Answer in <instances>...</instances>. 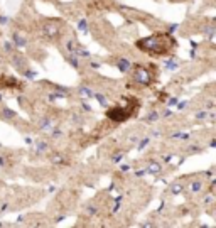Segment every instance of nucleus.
Returning a JSON list of instances; mask_svg holds the SVG:
<instances>
[{
    "label": "nucleus",
    "mask_w": 216,
    "mask_h": 228,
    "mask_svg": "<svg viewBox=\"0 0 216 228\" xmlns=\"http://www.w3.org/2000/svg\"><path fill=\"white\" fill-rule=\"evenodd\" d=\"M137 44V47L140 51L147 52V54L152 56H165L169 54L176 47V41L171 34H154L150 37H145V39H140Z\"/></svg>",
    "instance_id": "f257e3e1"
},
{
    "label": "nucleus",
    "mask_w": 216,
    "mask_h": 228,
    "mask_svg": "<svg viewBox=\"0 0 216 228\" xmlns=\"http://www.w3.org/2000/svg\"><path fill=\"white\" fill-rule=\"evenodd\" d=\"M137 106H138V102H134V100H130L128 102V106H115L111 108L110 112H106V117L110 118L111 122L115 123H120V122H125L128 117L134 115V112H137Z\"/></svg>",
    "instance_id": "f03ea898"
},
{
    "label": "nucleus",
    "mask_w": 216,
    "mask_h": 228,
    "mask_svg": "<svg viewBox=\"0 0 216 228\" xmlns=\"http://www.w3.org/2000/svg\"><path fill=\"white\" fill-rule=\"evenodd\" d=\"M155 79V76L152 75V69H149L147 66L142 64H135L134 68V81L140 86H150Z\"/></svg>",
    "instance_id": "7ed1b4c3"
},
{
    "label": "nucleus",
    "mask_w": 216,
    "mask_h": 228,
    "mask_svg": "<svg viewBox=\"0 0 216 228\" xmlns=\"http://www.w3.org/2000/svg\"><path fill=\"white\" fill-rule=\"evenodd\" d=\"M0 85L5 88H20V81L12 76H0Z\"/></svg>",
    "instance_id": "20e7f679"
},
{
    "label": "nucleus",
    "mask_w": 216,
    "mask_h": 228,
    "mask_svg": "<svg viewBox=\"0 0 216 228\" xmlns=\"http://www.w3.org/2000/svg\"><path fill=\"white\" fill-rule=\"evenodd\" d=\"M44 34L52 39V37H56V35L59 34V29L56 27V25H52V24H47L46 27H44Z\"/></svg>",
    "instance_id": "39448f33"
},
{
    "label": "nucleus",
    "mask_w": 216,
    "mask_h": 228,
    "mask_svg": "<svg viewBox=\"0 0 216 228\" xmlns=\"http://www.w3.org/2000/svg\"><path fill=\"white\" fill-rule=\"evenodd\" d=\"M12 39H14V44H15V46H19V47H24L25 44H27V41L24 39L19 32H14V34H12Z\"/></svg>",
    "instance_id": "423d86ee"
},
{
    "label": "nucleus",
    "mask_w": 216,
    "mask_h": 228,
    "mask_svg": "<svg viewBox=\"0 0 216 228\" xmlns=\"http://www.w3.org/2000/svg\"><path fill=\"white\" fill-rule=\"evenodd\" d=\"M66 61L71 64V66L75 68V69H78L79 68V61H78V56L75 54V52H71V54H68L66 56Z\"/></svg>",
    "instance_id": "0eeeda50"
},
{
    "label": "nucleus",
    "mask_w": 216,
    "mask_h": 228,
    "mask_svg": "<svg viewBox=\"0 0 216 228\" xmlns=\"http://www.w3.org/2000/svg\"><path fill=\"white\" fill-rule=\"evenodd\" d=\"M132 68V64H130V61L128 59H125V58H122L120 61H118V69L122 71V73H127V71Z\"/></svg>",
    "instance_id": "6e6552de"
},
{
    "label": "nucleus",
    "mask_w": 216,
    "mask_h": 228,
    "mask_svg": "<svg viewBox=\"0 0 216 228\" xmlns=\"http://www.w3.org/2000/svg\"><path fill=\"white\" fill-rule=\"evenodd\" d=\"M161 169H162V164H159V162H150L149 167L145 169V173H152V174H155V173H161Z\"/></svg>",
    "instance_id": "1a4fd4ad"
},
{
    "label": "nucleus",
    "mask_w": 216,
    "mask_h": 228,
    "mask_svg": "<svg viewBox=\"0 0 216 228\" xmlns=\"http://www.w3.org/2000/svg\"><path fill=\"white\" fill-rule=\"evenodd\" d=\"M0 115H2V118H5V120H12V118L15 117V112L10 110V108H2Z\"/></svg>",
    "instance_id": "9d476101"
},
{
    "label": "nucleus",
    "mask_w": 216,
    "mask_h": 228,
    "mask_svg": "<svg viewBox=\"0 0 216 228\" xmlns=\"http://www.w3.org/2000/svg\"><path fill=\"white\" fill-rule=\"evenodd\" d=\"M93 98L98 100V103L103 106V108H106V106H108V100H106V96H105L103 93H93Z\"/></svg>",
    "instance_id": "9b49d317"
},
{
    "label": "nucleus",
    "mask_w": 216,
    "mask_h": 228,
    "mask_svg": "<svg viewBox=\"0 0 216 228\" xmlns=\"http://www.w3.org/2000/svg\"><path fill=\"white\" fill-rule=\"evenodd\" d=\"M79 93H81V96H85V98H93V90H90V88L85 86V85L79 86Z\"/></svg>",
    "instance_id": "f8f14e48"
},
{
    "label": "nucleus",
    "mask_w": 216,
    "mask_h": 228,
    "mask_svg": "<svg viewBox=\"0 0 216 228\" xmlns=\"http://www.w3.org/2000/svg\"><path fill=\"white\" fill-rule=\"evenodd\" d=\"M12 61H14V64H15L20 71H24V59H22V56L20 54H14V59H12Z\"/></svg>",
    "instance_id": "ddd939ff"
},
{
    "label": "nucleus",
    "mask_w": 216,
    "mask_h": 228,
    "mask_svg": "<svg viewBox=\"0 0 216 228\" xmlns=\"http://www.w3.org/2000/svg\"><path fill=\"white\" fill-rule=\"evenodd\" d=\"M201 188H203V181H193L189 184V191H193V193L201 191Z\"/></svg>",
    "instance_id": "4468645a"
},
{
    "label": "nucleus",
    "mask_w": 216,
    "mask_h": 228,
    "mask_svg": "<svg viewBox=\"0 0 216 228\" xmlns=\"http://www.w3.org/2000/svg\"><path fill=\"white\" fill-rule=\"evenodd\" d=\"M39 127L42 130H47V129H52V122L51 120H49V118H42V120H41L39 122Z\"/></svg>",
    "instance_id": "2eb2a0df"
},
{
    "label": "nucleus",
    "mask_w": 216,
    "mask_h": 228,
    "mask_svg": "<svg viewBox=\"0 0 216 228\" xmlns=\"http://www.w3.org/2000/svg\"><path fill=\"white\" fill-rule=\"evenodd\" d=\"M157 118H159V113H157V112H150V113H149V115H147V117H145V122L152 123V122H155Z\"/></svg>",
    "instance_id": "dca6fc26"
},
{
    "label": "nucleus",
    "mask_w": 216,
    "mask_h": 228,
    "mask_svg": "<svg viewBox=\"0 0 216 228\" xmlns=\"http://www.w3.org/2000/svg\"><path fill=\"white\" fill-rule=\"evenodd\" d=\"M52 162H54V164H59V166H64V164H66V159H64L63 156L56 154L54 157H52Z\"/></svg>",
    "instance_id": "f3484780"
},
{
    "label": "nucleus",
    "mask_w": 216,
    "mask_h": 228,
    "mask_svg": "<svg viewBox=\"0 0 216 228\" xmlns=\"http://www.w3.org/2000/svg\"><path fill=\"white\" fill-rule=\"evenodd\" d=\"M165 68H167V69H171V71H174V69H177V63L174 61V59H169V61L165 63Z\"/></svg>",
    "instance_id": "a211bd4d"
},
{
    "label": "nucleus",
    "mask_w": 216,
    "mask_h": 228,
    "mask_svg": "<svg viewBox=\"0 0 216 228\" xmlns=\"http://www.w3.org/2000/svg\"><path fill=\"white\" fill-rule=\"evenodd\" d=\"M147 146H149V137H145V139H144V140L140 142V146H138V150H144V149H145Z\"/></svg>",
    "instance_id": "6ab92c4d"
},
{
    "label": "nucleus",
    "mask_w": 216,
    "mask_h": 228,
    "mask_svg": "<svg viewBox=\"0 0 216 228\" xmlns=\"http://www.w3.org/2000/svg\"><path fill=\"white\" fill-rule=\"evenodd\" d=\"M46 149H47V144H46V142H37V150H39V152H44Z\"/></svg>",
    "instance_id": "aec40b11"
},
{
    "label": "nucleus",
    "mask_w": 216,
    "mask_h": 228,
    "mask_svg": "<svg viewBox=\"0 0 216 228\" xmlns=\"http://www.w3.org/2000/svg\"><path fill=\"white\" fill-rule=\"evenodd\" d=\"M181 189H182L181 184H174L172 188H171V191H172L174 194H179V193H181Z\"/></svg>",
    "instance_id": "412c9836"
},
{
    "label": "nucleus",
    "mask_w": 216,
    "mask_h": 228,
    "mask_svg": "<svg viewBox=\"0 0 216 228\" xmlns=\"http://www.w3.org/2000/svg\"><path fill=\"white\" fill-rule=\"evenodd\" d=\"M24 75H25V78H35V71H31V69H24Z\"/></svg>",
    "instance_id": "4be33fe9"
},
{
    "label": "nucleus",
    "mask_w": 216,
    "mask_h": 228,
    "mask_svg": "<svg viewBox=\"0 0 216 228\" xmlns=\"http://www.w3.org/2000/svg\"><path fill=\"white\" fill-rule=\"evenodd\" d=\"M78 27L81 29V31H86V27H88V24H86V20H79V24H78Z\"/></svg>",
    "instance_id": "5701e85b"
},
{
    "label": "nucleus",
    "mask_w": 216,
    "mask_h": 228,
    "mask_svg": "<svg viewBox=\"0 0 216 228\" xmlns=\"http://www.w3.org/2000/svg\"><path fill=\"white\" fill-rule=\"evenodd\" d=\"M81 108H83L85 112H91V106L88 105V103H81Z\"/></svg>",
    "instance_id": "b1692460"
},
{
    "label": "nucleus",
    "mask_w": 216,
    "mask_h": 228,
    "mask_svg": "<svg viewBox=\"0 0 216 228\" xmlns=\"http://www.w3.org/2000/svg\"><path fill=\"white\" fill-rule=\"evenodd\" d=\"M4 47H5V51H8V52H10L12 49H14V47H12V42H5V44H4Z\"/></svg>",
    "instance_id": "393cba45"
},
{
    "label": "nucleus",
    "mask_w": 216,
    "mask_h": 228,
    "mask_svg": "<svg viewBox=\"0 0 216 228\" xmlns=\"http://www.w3.org/2000/svg\"><path fill=\"white\" fill-rule=\"evenodd\" d=\"M122 157H123V154H120V152H118V154H115V156H113V161H115V162H118V161H120Z\"/></svg>",
    "instance_id": "a878e982"
},
{
    "label": "nucleus",
    "mask_w": 216,
    "mask_h": 228,
    "mask_svg": "<svg viewBox=\"0 0 216 228\" xmlns=\"http://www.w3.org/2000/svg\"><path fill=\"white\" fill-rule=\"evenodd\" d=\"M177 102H179V100H177V96H176V98H174V96H172V98H169V105H171V106H172V105H176Z\"/></svg>",
    "instance_id": "bb28decb"
},
{
    "label": "nucleus",
    "mask_w": 216,
    "mask_h": 228,
    "mask_svg": "<svg viewBox=\"0 0 216 228\" xmlns=\"http://www.w3.org/2000/svg\"><path fill=\"white\" fill-rule=\"evenodd\" d=\"M171 115H172V112H171L169 108H167V110H164V112H162V117H171Z\"/></svg>",
    "instance_id": "cd10ccee"
},
{
    "label": "nucleus",
    "mask_w": 216,
    "mask_h": 228,
    "mask_svg": "<svg viewBox=\"0 0 216 228\" xmlns=\"http://www.w3.org/2000/svg\"><path fill=\"white\" fill-rule=\"evenodd\" d=\"M177 27H179V24H172V25H169V32H174Z\"/></svg>",
    "instance_id": "c85d7f7f"
},
{
    "label": "nucleus",
    "mask_w": 216,
    "mask_h": 228,
    "mask_svg": "<svg viewBox=\"0 0 216 228\" xmlns=\"http://www.w3.org/2000/svg\"><path fill=\"white\" fill-rule=\"evenodd\" d=\"M188 150H193V152H201V147L194 146V147H191V149H188Z\"/></svg>",
    "instance_id": "c756f323"
},
{
    "label": "nucleus",
    "mask_w": 216,
    "mask_h": 228,
    "mask_svg": "<svg viewBox=\"0 0 216 228\" xmlns=\"http://www.w3.org/2000/svg\"><path fill=\"white\" fill-rule=\"evenodd\" d=\"M88 213H90V215H93V213H96V208H93V206H88Z\"/></svg>",
    "instance_id": "7c9ffc66"
},
{
    "label": "nucleus",
    "mask_w": 216,
    "mask_h": 228,
    "mask_svg": "<svg viewBox=\"0 0 216 228\" xmlns=\"http://www.w3.org/2000/svg\"><path fill=\"white\" fill-rule=\"evenodd\" d=\"M206 117V112H199V113L196 115V118H204Z\"/></svg>",
    "instance_id": "2f4dec72"
},
{
    "label": "nucleus",
    "mask_w": 216,
    "mask_h": 228,
    "mask_svg": "<svg viewBox=\"0 0 216 228\" xmlns=\"http://www.w3.org/2000/svg\"><path fill=\"white\" fill-rule=\"evenodd\" d=\"M186 105H188V102H182L181 105H179V110H182V108H186Z\"/></svg>",
    "instance_id": "473e14b6"
},
{
    "label": "nucleus",
    "mask_w": 216,
    "mask_h": 228,
    "mask_svg": "<svg viewBox=\"0 0 216 228\" xmlns=\"http://www.w3.org/2000/svg\"><path fill=\"white\" fill-rule=\"evenodd\" d=\"M7 17H0V24H5V22H7Z\"/></svg>",
    "instance_id": "72a5a7b5"
},
{
    "label": "nucleus",
    "mask_w": 216,
    "mask_h": 228,
    "mask_svg": "<svg viewBox=\"0 0 216 228\" xmlns=\"http://www.w3.org/2000/svg\"><path fill=\"white\" fill-rule=\"evenodd\" d=\"M91 68H95V69H96V68H100V63H91Z\"/></svg>",
    "instance_id": "f704fd0d"
},
{
    "label": "nucleus",
    "mask_w": 216,
    "mask_h": 228,
    "mask_svg": "<svg viewBox=\"0 0 216 228\" xmlns=\"http://www.w3.org/2000/svg\"><path fill=\"white\" fill-rule=\"evenodd\" d=\"M0 166H5V159L4 157H0Z\"/></svg>",
    "instance_id": "c9c22d12"
},
{
    "label": "nucleus",
    "mask_w": 216,
    "mask_h": 228,
    "mask_svg": "<svg viewBox=\"0 0 216 228\" xmlns=\"http://www.w3.org/2000/svg\"><path fill=\"white\" fill-rule=\"evenodd\" d=\"M0 102H2V95H0Z\"/></svg>",
    "instance_id": "e433bc0d"
}]
</instances>
